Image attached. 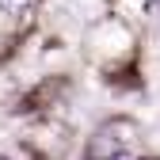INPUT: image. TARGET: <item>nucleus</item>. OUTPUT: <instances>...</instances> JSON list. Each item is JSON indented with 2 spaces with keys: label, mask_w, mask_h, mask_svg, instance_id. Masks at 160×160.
Listing matches in <instances>:
<instances>
[{
  "label": "nucleus",
  "mask_w": 160,
  "mask_h": 160,
  "mask_svg": "<svg viewBox=\"0 0 160 160\" xmlns=\"http://www.w3.org/2000/svg\"><path fill=\"white\" fill-rule=\"evenodd\" d=\"M118 152V141L111 137V130H103L99 137H92V145H88V160H111Z\"/></svg>",
  "instance_id": "obj_1"
},
{
  "label": "nucleus",
  "mask_w": 160,
  "mask_h": 160,
  "mask_svg": "<svg viewBox=\"0 0 160 160\" xmlns=\"http://www.w3.org/2000/svg\"><path fill=\"white\" fill-rule=\"evenodd\" d=\"M111 160H137V156H133V152H114Z\"/></svg>",
  "instance_id": "obj_3"
},
{
  "label": "nucleus",
  "mask_w": 160,
  "mask_h": 160,
  "mask_svg": "<svg viewBox=\"0 0 160 160\" xmlns=\"http://www.w3.org/2000/svg\"><path fill=\"white\" fill-rule=\"evenodd\" d=\"M27 4H31V0H0V12H4V15H19Z\"/></svg>",
  "instance_id": "obj_2"
}]
</instances>
